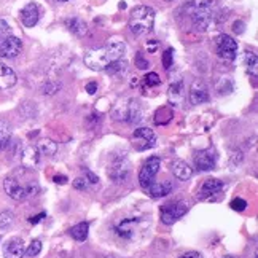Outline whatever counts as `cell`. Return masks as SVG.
Wrapping results in <instances>:
<instances>
[{"label":"cell","mask_w":258,"mask_h":258,"mask_svg":"<svg viewBox=\"0 0 258 258\" xmlns=\"http://www.w3.org/2000/svg\"><path fill=\"white\" fill-rule=\"evenodd\" d=\"M124 51H126V45L123 42H115L102 48L91 49V51H88L85 54V66H88L91 71L96 72L105 71L110 64L123 59Z\"/></svg>","instance_id":"cell-1"},{"label":"cell","mask_w":258,"mask_h":258,"mask_svg":"<svg viewBox=\"0 0 258 258\" xmlns=\"http://www.w3.org/2000/svg\"><path fill=\"white\" fill-rule=\"evenodd\" d=\"M155 24V10L147 5H137L129 15V29L136 35H145L152 32Z\"/></svg>","instance_id":"cell-2"},{"label":"cell","mask_w":258,"mask_h":258,"mask_svg":"<svg viewBox=\"0 0 258 258\" xmlns=\"http://www.w3.org/2000/svg\"><path fill=\"white\" fill-rule=\"evenodd\" d=\"M190 18L196 31H207L215 26V12L212 10L211 4L200 2V4H190Z\"/></svg>","instance_id":"cell-3"},{"label":"cell","mask_w":258,"mask_h":258,"mask_svg":"<svg viewBox=\"0 0 258 258\" xmlns=\"http://www.w3.org/2000/svg\"><path fill=\"white\" fill-rule=\"evenodd\" d=\"M4 188L5 193L15 201H23L29 196L37 195L38 190H40V186H38L35 180H29L26 185H23L16 177H7L4 180Z\"/></svg>","instance_id":"cell-4"},{"label":"cell","mask_w":258,"mask_h":258,"mask_svg":"<svg viewBox=\"0 0 258 258\" xmlns=\"http://www.w3.org/2000/svg\"><path fill=\"white\" fill-rule=\"evenodd\" d=\"M113 116L124 123H137L142 118V108L134 99H126L124 102H120L115 107Z\"/></svg>","instance_id":"cell-5"},{"label":"cell","mask_w":258,"mask_h":258,"mask_svg":"<svg viewBox=\"0 0 258 258\" xmlns=\"http://www.w3.org/2000/svg\"><path fill=\"white\" fill-rule=\"evenodd\" d=\"M160 167H161V160L158 156H150L145 161L144 167L139 172V183H141L144 190H147L153 183V178L158 174V171H160Z\"/></svg>","instance_id":"cell-6"},{"label":"cell","mask_w":258,"mask_h":258,"mask_svg":"<svg viewBox=\"0 0 258 258\" xmlns=\"http://www.w3.org/2000/svg\"><path fill=\"white\" fill-rule=\"evenodd\" d=\"M217 51L220 54L225 61H234L237 56V42L234 40L233 37L222 34L217 37Z\"/></svg>","instance_id":"cell-7"},{"label":"cell","mask_w":258,"mask_h":258,"mask_svg":"<svg viewBox=\"0 0 258 258\" xmlns=\"http://www.w3.org/2000/svg\"><path fill=\"white\" fill-rule=\"evenodd\" d=\"M188 211V206L183 201H178L175 204H166L161 207V222L164 225H174L178 218L183 217Z\"/></svg>","instance_id":"cell-8"},{"label":"cell","mask_w":258,"mask_h":258,"mask_svg":"<svg viewBox=\"0 0 258 258\" xmlns=\"http://www.w3.org/2000/svg\"><path fill=\"white\" fill-rule=\"evenodd\" d=\"M133 139H134V147L141 152L155 147L156 142V136L150 127H137L133 134Z\"/></svg>","instance_id":"cell-9"},{"label":"cell","mask_w":258,"mask_h":258,"mask_svg":"<svg viewBox=\"0 0 258 258\" xmlns=\"http://www.w3.org/2000/svg\"><path fill=\"white\" fill-rule=\"evenodd\" d=\"M129 172H131V164H129L127 158H118L110 164V169H108V177L112 178L113 182L121 183L129 177Z\"/></svg>","instance_id":"cell-10"},{"label":"cell","mask_w":258,"mask_h":258,"mask_svg":"<svg viewBox=\"0 0 258 258\" xmlns=\"http://www.w3.org/2000/svg\"><path fill=\"white\" fill-rule=\"evenodd\" d=\"M21 51H23V42L15 35H10L0 43V57L12 59V57H16Z\"/></svg>","instance_id":"cell-11"},{"label":"cell","mask_w":258,"mask_h":258,"mask_svg":"<svg viewBox=\"0 0 258 258\" xmlns=\"http://www.w3.org/2000/svg\"><path fill=\"white\" fill-rule=\"evenodd\" d=\"M215 161H217V156H215V152L212 150V148L201 150L195 155V166L203 172L212 171L215 167Z\"/></svg>","instance_id":"cell-12"},{"label":"cell","mask_w":258,"mask_h":258,"mask_svg":"<svg viewBox=\"0 0 258 258\" xmlns=\"http://www.w3.org/2000/svg\"><path fill=\"white\" fill-rule=\"evenodd\" d=\"M207 101H209V89H207V86L200 80L193 82L190 88V102L193 105H200Z\"/></svg>","instance_id":"cell-13"},{"label":"cell","mask_w":258,"mask_h":258,"mask_svg":"<svg viewBox=\"0 0 258 258\" xmlns=\"http://www.w3.org/2000/svg\"><path fill=\"white\" fill-rule=\"evenodd\" d=\"M38 19H40V10H38L37 4L31 2L21 10V21L26 27L37 26Z\"/></svg>","instance_id":"cell-14"},{"label":"cell","mask_w":258,"mask_h":258,"mask_svg":"<svg viewBox=\"0 0 258 258\" xmlns=\"http://www.w3.org/2000/svg\"><path fill=\"white\" fill-rule=\"evenodd\" d=\"M24 253H26L24 242H23V239H19V237L10 239L4 247V256L5 258H23Z\"/></svg>","instance_id":"cell-15"},{"label":"cell","mask_w":258,"mask_h":258,"mask_svg":"<svg viewBox=\"0 0 258 258\" xmlns=\"http://www.w3.org/2000/svg\"><path fill=\"white\" fill-rule=\"evenodd\" d=\"M223 188V182H220L218 178H207V180L203 183L200 193H198V200H207V198L214 196L215 193H218Z\"/></svg>","instance_id":"cell-16"},{"label":"cell","mask_w":258,"mask_h":258,"mask_svg":"<svg viewBox=\"0 0 258 258\" xmlns=\"http://www.w3.org/2000/svg\"><path fill=\"white\" fill-rule=\"evenodd\" d=\"M16 82H18V78H16V74L13 69L0 61V89L12 88L16 85Z\"/></svg>","instance_id":"cell-17"},{"label":"cell","mask_w":258,"mask_h":258,"mask_svg":"<svg viewBox=\"0 0 258 258\" xmlns=\"http://www.w3.org/2000/svg\"><path fill=\"white\" fill-rule=\"evenodd\" d=\"M139 223V218H124L120 223L116 225L115 231L118 236L124 237V239H133V234H134V226Z\"/></svg>","instance_id":"cell-18"},{"label":"cell","mask_w":258,"mask_h":258,"mask_svg":"<svg viewBox=\"0 0 258 258\" xmlns=\"http://www.w3.org/2000/svg\"><path fill=\"white\" fill-rule=\"evenodd\" d=\"M21 163L24 167H35L40 163V152L37 147H26L21 152Z\"/></svg>","instance_id":"cell-19"},{"label":"cell","mask_w":258,"mask_h":258,"mask_svg":"<svg viewBox=\"0 0 258 258\" xmlns=\"http://www.w3.org/2000/svg\"><path fill=\"white\" fill-rule=\"evenodd\" d=\"M145 191H148V195H150L152 198H164V196H167L172 191V183L169 180L161 182V183H155L153 182Z\"/></svg>","instance_id":"cell-20"},{"label":"cell","mask_w":258,"mask_h":258,"mask_svg":"<svg viewBox=\"0 0 258 258\" xmlns=\"http://www.w3.org/2000/svg\"><path fill=\"white\" fill-rule=\"evenodd\" d=\"M172 172H174V175L178 178V180H183V182L188 180V178H191V175H193V169L185 161H182V160L174 161Z\"/></svg>","instance_id":"cell-21"},{"label":"cell","mask_w":258,"mask_h":258,"mask_svg":"<svg viewBox=\"0 0 258 258\" xmlns=\"http://www.w3.org/2000/svg\"><path fill=\"white\" fill-rule=\"evenodd\" d=\"M185 99V88L182 82H175L169 86V101L172 105H178L182 104V101Z\"/></svg>","instance_id":"cell-22"},{"label":"cell","mask_w":258,"mask_h":258,"mask_svg":"<svg viewBox=\"0 0 258 258\" xmlns=\"http://www.w3.org/2000/svg\"><path fill=\"white\" fill-rule=\"evenodd\" d=\"M37 150L40 152V155L53 156L57 152V144L51 141V139H42V141L37 144Z\"/></svg>","instance_id":"cell-23"},{"label":"cell","mask_w":258,"mask_h":258,"mask_svg":"<svg viewBox=\"0 0 258 258\" xmlns=\"http://www.w3.org/2000/svg\"><path fill=\"white\" fill-rule=\"evenodd\" d=\"M66 26L69 27V31H71L72 34H75V35H78V37H82V35L86 34V24L78 18L66 19Z\"/></svg>","instance_id":"cell-24"},{"label":"cell","mask_w":258,"mask_h":258,"mask_svg":"<svg viewBox=\"0 0 258 258\" xmlns=\"http://www.w3.org/2000/svg\"><path fill=\"white\" fill-rule=\"evenodd\" d=\"M88 231H89V225L86 222H82V223H78L75 225L72 230H71V236L74 237L75 241H86L88 239Z\"/></svg>","instance_id":"cell-25"},{"label":"cell","mask_w":258,"mask_h":258,"mask_svg":"<svg viewBox=\"0 0 258 258\" xmlns=\"http://www.w3.org/2000/svg\"><path fill=\"white\" fill-rule=\"evenodd\" d=\"M12 141V127L7 121H0V150L10 145Z\"/></svg>","instance_id":"cell-26"},{"label":"cell","mask_w":258,"mask_h":258,"mask_svg":"<svg viewBox=\"0 0 258 258\" xmlns=\"http://www.w3.org/2000/svg\"><path fill=\"white\" fill-rule=\"evenodd\" d=\"M245 66H247V71L249 74L256 78L258 75V61H256V54L255 53H247L245 54Z\"/></svg>","instance_id":"cell-27"},{"label":"cell","mask_w":258,"mask_h":258,"mask_svg":"<svg viewBox=\"0 0 258 258\" xmlns=\"http://www.w3.org/2000/svg\"><path fill=\"white\" fill-rule=\"evenodd\" d=\"M105 71L110 74V75H115V77L116 75H121V74H124L127 71V62L126 61H121V59H120V61H116V62L108 66Z\"/></svg>","instance_id":"cell-28"},{"label":"cell","mask_w":258,"mask_h":258,"mask_svg":"<svg viewBox=\"0 0 258 258\" xmlns=\"http://www.w3.org/2000/svg\"><path fill=\"white\" fill-rule=\"evenodd\" d=\"M13 222H15L13 212H10V211L0 212V230H8V228L13 225Z\"/></svg>","instance_id":"cell-29"},{"label":"cell","mask_w":258,"mask_h":258,"mask_svg":"<svg viewBox=\"0 0 258 258\" xmlns=\"http://www.w3.org/2000/svg\"><path fill=\"white\" fill-rule=\"evenodd\" d=\"M40 252H42V242L38 241V239L32 241L31 245H29V247H27V250H26L27 256H37Z\"/></svg>","instance_id":"cell-30"},{"label":"cell","mask_w":258,"mask_h":258,"mask_svg":"<svg viewBox=\"0 0 258 258\" xmlns=\"http://www.w3.org/2000/svg\"><path fill=\"white\" fill-rule=\"evenodd\" d=\"M12 35V29H10L8 23L4 21V19H0V43H2L5 38H8Z\"/></svg>","instance_id":"cell-31"},{"label":"cell","mask_w":258,"mask_h":258,"mask_svg":"<svg viewBox=\"0 0 258 258\" xmlns=\"http://www.w3.org/2000/svg\"><path fill=\"white\" fill-rule=\"evenodd\" d=\"M231 209L233 211H237V212H242L247 209V201L242 200V198H234V200L231 201Z\"/></svg>","instance_id":"cell-32"},{"label":"cell","mask_w":258,"mask_h":258,"mask_svg":"<svg viewBox=\"0 0 258 258\" xmlns=\"http://www.w3.org/2000/svg\"><path fill=\"white\" fill-rule=\"evenodd\" d=\"M134 61H136L137 69H141V71H145V69L150 67V62H148V59H145V57H144V54H142V53H137V54H136V57H134Z\"/></svg>","instance_id":"cell-33"},{"label":"cell","mask_w":258,"mask_h":258,"mask_svg":"<svg viewBox=\"0 0 258 258\" xmlns=\"http://www.w3.org/2000/svg\"><path fill=\"white\" fill-rule=\"evenodd\" d=\"M172 61H174V51L171 48H167L166 51L163 53V66H164V69H169L172 66Z\"/></svg>","instance_id":"cell-34"},{"label":"cell","mask_w":258,"mask_h":258,"mask_svg":"<svg viewBox=\"0 0 258 258\" xmlns=\"http://www.w3.org/2000/svg\"><path fill=\"white\" fill-rule=\"evenodd\" d=\"M160 83H161V78L158 77V74H155V72L148 74V75L145 77V85H147V86H158Z\"/></svg>","instance_id":"cell-35"},{"label":"cell","mask_w":258,"mask_h":258,"mask_svg":"<svg viewBox=\"0 0 258 258\" xmlns=\"http://www.w3.org/2000/svg\"><path fill=\"white\" fill-rule=\"evenodd\" d=\"M242 153L241 152H233L231 153V158H230V166H231V169H236L237 166H239L242 163Z\"/></svg>","instance_id":"cell-36"},{"label":"cell","mask_w":258,"mask_h":258,"mask_svg":"<svg viewBox=\"0 0 258 258\" xmlns=\"http://www.w3.org/2000/svg\"><path fill=\"white\" fill-rule=\"evenodd\" d=\"M74 188H77V190H88V186H89V183H88V180L86 178H82V177H78V178H75L74 180Z\"/></svg>","instance_id":"cell-37"},{"label":"cell","mask_w":258,"mask_h":258,"mask_svg":"<svg viewBox=\"0 0 258 258\" xmlns=\"http://www.w3.org/2000/svg\"><path fill=\"white\" fill-rule=\"evenodd\" d=\"M85 175H86L88 183H97V182H99V177H97L94 172L89 171V169H85Z\"/></svg>","instance_id":"cell-38"},{"label":"cell","mask_w":258,"mask_h":258,"mask_svg":"<svg viewBox=\"0 0 258 258\" xmlns=\"http://www.w3.org/2000/svg\"><path fill=\"white\" fill-rule=\"evenodd\" d=\"M233 31H234L237 35H241V34L245 31V24H244L242 21H236V23L233 24Z\"/></svg>","instance_id":"cell-39"},{"label":"cell","mask_w":258,"mask_h":258,"mask_svg":"<svg viewBox=\"0 0 258 258\" xmlns=\"http://www.w3.org/2000/svg\"><path fill=\"white\" fill-rule=\"evenodd\" d=\"M86 91H88V94H94L97 91V83L96 82H89L86 85Z\"/></svg>","instance_id":"cell-40"},{"label":"cell","mask_w":258,"mask_h":258,"mask_svg":"<svg viewBox=\"0 0 258 258\" xmlns=\"http://www.w3.org/2000/svg\"><path fill=\"white\" fill-rule=\"evenodd\" d=\"M45 217H46V214L42 212V214H38V215H35V217H31V218H29V222H31L32 225H37V223L40 222L42 218H45Z\"/></svg>","instance_id":"cell-41"},{"label":"cell","mask_w":258,"mask_h":258,"mask_svg":"<svg viewBox=\"0 0 258 258\" xmlns=\"http://www.w3.org/2000/svg\"><path fill=\"white\" fill-rule=\"evenodd\" d=\"M53 180H54L56 183H59V185H66V183H67V180H69V178H67L66 175H54V178H53Z\"/></svg>","instance_id":"cell-42"},{"label":"cell","mask_w":258,"mask_h":258,"mask_svg":"<svg viewBox=\"0 0 258 258\" xmlns=\"http://www.w3.org/2000/svg\"><path fill=\"white\" fill-rule=\"evenodd\" d=\"M147 49H148V53H155L156 51V48H158V43L156 42H147Z\"/></svg>","instance_id":"cell-43"},{"label":"cell","mask_w":258,"mask_h":258,"mask_svg":"<svg viewBox=\"0 0 258 258\" xmlns=\"http://www.w3.org/2000/svg\"><path fill=\"white\" fill-rule=\"evenodd\" d=\"M178 258H201V255L198 252H186V253H183L182 256H178Z\"/></svg>","instance_id":"cell-44"},{"label":"cell","mask_w":258,"mask_h":258,"mask_svg":"<svg viewBox=\"0 0 258 258\" xmlns=\"http://www.w3.org/2000/svg\"><path fill=\"white\" fill-rule=\"evenodd\" d=\"M223 258H234V256H231V255H226V256H223Z\"/></svg>","instance_id":"cell-45"},{"label":"cell","mask_w":258,"mask_h":258,"mask_svg":"<svg viewBox=\"0 0 258 258\" xmlns=\"http://www.w3.org/2000/svg\"><path fill=\"white\" fill-rule=\"evenodd\" d=\"M57 2H69V0H57Z\"/></svg>","instance_id":"cell-46"},{"label":"cell","mask_w":258,"mask_h":258,"mask_svg":"<svg viewBox=\"0 0 258 258\" xmlns=\"http://www.w3.org/2000/svg\"><path fill=\"white\" fill-rule=\"evenodd\" d=\"M255 258H256V256H255Z\"/></svg>","instance_id":"cell-47"}]
</instances>
